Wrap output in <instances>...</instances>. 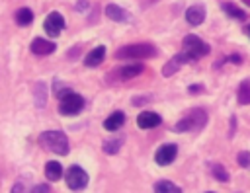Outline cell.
<instances>
[{
	"label": "cell",
	"instance_id": "1",
	"mask_svg": "<svg viewBox=\"0 0 250 193\" xmlns=\"http://www.w3.org/2000/svg\"><path fill=\"white\" fill-rule=\"evenodd\" d=\"M39 144L53 152V154H59V156H64L68 154V138L64 133L61 131H45L39 135Z\"/></svg>",
	"mask_w": 250,
	"mask_h": 193
},
{
	"label": "cell",
	"instance_id": "2",
	"mask_svg": "<svg viewBox=\"0 0 250 193\" xmlns=\"http://www.w3.org/2000/svg\"><path fill=\"white\" fill-rule=\"evenodd\" d=\"M156 47L150 43H135L115 51V58H152L156 57Z\"/></svg>",
	"mask_w": 250,
	"mask_h": 193
},
{
	"label": "cell",
	"instance_id": "3",
	"mask_svg": "<svg viewBox=\"0 0 250 193\" xmlns=\"http://www.w3.org/2000/svg\"><path fill=\"white\" fill-rule=\"evenodd\" d=\"M205 123H207V113H205V109H191L188 117H184L182 121L176 123L174 131H176V133H186V131H191V129L199 131V129L205 127Z\"/></svg>",
	"mask_w": 250,
	"mask_h": 193
},
{
	"label": "cell",
	"instance_id": "4",
	"mask_svg": "<svg viewBox=\"0 0 250 193\" xmlns=\"http://www.w3.org/2000/svg\"><path fill=\"white\" fill-rule=\"evenodd\" d=\"M182 47H184V53H186L191 60H197V58L205 57V55L209 53V49H211V47H209L203 39H199L197 35H186L184 41H182Z\"/></svg>",
	"mask_w": 250,
	"mask_h": 193
},
{
	"label": "cell",
	"instance_id": "5",
	"mask_svg": "<svg viewBox=\"0 0 250 193\" xmlns=\"http://www.w3.org/2000/svg\"><path fill=\"white\" fill-rule=\"evenodd\" d=\"M64 179H66V185L70 189H74V191H80V189H84L88 185V174L80 166H76V164L66 170Z\"/></svg>",
	"mask_w": 250,
	"mask_h": 193
},
{
	"label": "cell",
	"instance_id": "6",
	"mask_svg": "<svg viewBox=\"0 0 250 193\" xmlns=\"http://www.w3.org/2000/svg\"><path fill=\"white\" fill-rule=\"evenodd\" d=\"M82 107H84V97H82L80 94L70 92V94H66V96L61 99L59 111H61L62 115H76V113L82 111Z\"/></svg>",
	"mask_w": 250,
	"mask_h": 193
},
{
	"label": "cell",
	"instance_id": "7",
	"mask_svg": "<svg viewBox=\"0 0 250 193\" xmlns=\"http://www.w3.org/2000/svg\"><path fill=\"white\" fill-rule=\"evenodd\" d=\"M176 154H178V146H176V144H164V146H160V148L156 150L154 160H156L158 166H168V164L174 162Z\"/></svg>",
	"mask_w": 250,
	"mask_h": 193
},
{
	"label": "cell",
	"instance_id": "8",
	"mask_svg": "<svg viewBox=\"0 0 250 193\" xmlns=\"http://www.w3.org/2000/svg\"><path fill=\"white\" fill-rule=\"evenodd\" d=\"M43 27H45V31H47L49 35L57 37V35L61 33V29L64 27V18H62L59 12H51V14L47 16V19H45Z\"/></svg>",
	"mask_w": 250,
	"mask_h": 193
},
{
	"label": "cell",
	"instance_id": "9",
	"mask_svg": "<svg viewBox=\"0 0 250 193\" xmlns=\"http://www.w3.org/2000/svg\"><path fill=\"white\" fill-rule=\"evenodd\" d=\"M191 58L186 55V53H178V55H174L166 64H164V68H162V74L164 76H172L174 72H178L186 62H189Z\"/></svg>",
	"mask_w": 250,
	"mask_h": 193
},
{
	"label": "cell",
	"instance_id": "10",
	"mask_svg": "<svg viewBox=\"0 0 250 193\" xmlns=\"http://www.w3.org/2000/svg\"><path fill=\"white\" fill-rule=\"evenodd\" d=\"M186 19L189 25H201L205 19V6L203 4H193L186 10Z\"/></svg>",
	"mask_w": 250,
	"mask_h": 193
},
{
	"label": "cell",
	"instance_id": "11",
	"mask_svg": "<svg viewBox=\"0 0 250 193\" xmlns=\"http://www.w3.org/2000/svg\"><path fill=\"white\" fill-rule=\"evenodd\" d=\"M162 123V117L158 115V113H154V111H143L139 117H137V125L141 127V129H154V127H158Z\"/></svg>",
	"mask_w": 250,
	"mask_h": 193
},
{
	"label": "cell",
	"instance_id": "12",
	"mask_svg": "<svg viewBox=\"0 0 250 193\" xmlns=\"http://www.w3.org/2000/svg\"><path fill=\"white\" fill-rule=\"evenodd\" d=\"M29 49H31V53H35V55H51V53L57 49V45H55L53 41H47V39L37 37V39L31 41Z\"/></svg>",
	"mask_w": 250,
	"mask_h": 193
},
{
	"label": "cell",
	"instance_id": "13",
	"mask_svg": "<svg viewBox=\"0 0 250 193\" xmlns=\"http://www.w3.org/2000/svg\"><path fill=\"white\" fill-rule=\"evenodd\" d=\"M105 16L113 21H129L131 19V14L123 8H119L117 4H107L105 6Z\"/></svg>",
	"mask_w": 250,
	"mask_h": 193
},
{
	"label": "cell",
	"instance_id": "14",
	"mask_svg": "<svg viewBox=\"0 0 250 193\" xmlns=\"http://www.w3.org/2000/svg\"><path fill=\"white\" fill-rule=\"evenodd\" d=\"M105 58V47L104 45H98L96 49H92L88 55H86V58H84V64L86 66H98V64H102V60Z\"/></svg>",
	"mask_w": 250,
	"mask_h": 193
},
{
	"label": "cell",
	"instance_id": "15",
	"mask_svg": "<svg viewBox=\"0 0 250 193\" xmlns=\"http://www.w3.org/2000/svg\"><path fill=\"white\" fill-rule=\"evenodd\" d=\"M143 70H145V66H143V64H125V66H121L119 70H115L113 74H115V76H119L121 80H131V78L139 76Z\"/></svg>",
	"mask_w": 250,
	"mask_h": 193
},
{
	"label": "cell",
	"instance_id": "16",
	"mask_svg": "<svg viewBox=\"0 0 250 193\" xmlns=\"http://www.w3.org/2000/svg\"><path fill=\"white\" fill-rule=\"evenodd\" d=\"M33 101L39 109H43L47 105V84L41 80L33 84Z\"/></svg>",
	"mask_w": 250,
	"mask_h": 193
},
{
	"label": "cell",
	"instance_id": "17",
	"mask_svg": "<svg viewBox=\"0 0 250 193\" xmlns=\"http://www.w3.org/2000/svg\"><path fill=\"white\" fill-rule=\"evenodd\" d=\"M123 123H125V113H123V111H115V113H111V115L104 121V129H107V131H117L119 127H123Z\"/></svg>",
	"mask_w": 250,
	"mask_h": 193
},
{
	"label": "cell",
	"instance_id": "18",
	"mask_svg": "<svg viewBox=\"0 0 250 193\" xmlns=\"http://www.w3.org/2000/svg\"><path fill=\"white\" fill-rule=\"evenodd\" d=\"M45 175H47V179H51V181H59V179L62 177V166H61L57 160L47 162V164H45Z\"/></svg>",
	"mask_w": 250,
	"mask_h": 193
},
{
	"label": "cell",
	"instance_id": "19",
	"mask_svg": "<svg viewBox=\"0 0 250 193\" xmlns=\"http://www.w3.org/2000/svg\"><path fill=\"white\" fill-rule=\"evenodd\" d=\"M221 8H223V12L229 16V18H232V19H246L248 16H246V12L244 10H240V8H236L232 2H221Z\"/></svg>",
	"mask_w": 250,
	"mask_h": 193
},
{
	"label": "cell",
	"instance_id": "20",
	"mask_svg": "<svg viewBox=\"0 0 250 193\" xmlns=\"http://www.w3.org/2000/svg\"><path fill=\"white\" fill-rule=\"evenodd\" d=\"M154 193H182V189L168 179H160L154 183Z\"/></svg>",
	"mask_w": 250,
	"mask_h": 193
},
{
	"label": "cell",
	"instance_id": "21",
	"mask_svg": "<svg viewBox=\"0 0 250 193\" xmlns=\"http://www.w3.org/2000/svg\"><path fill=\"white\" fill-rule=\"evenodd\" d=\"M121 144H123V136H115V138L105 140V142L102 144V150H104L105 154H117L119 148H121Z\"/></svg>",
	"mask_w": 250,
	"mask_h": 193
},
{
	"label": "cell",
	"instance_id": "22",
	"mask_svg": "<svg viewBox=\"0 0 250 193\" xmlns=\"http://www.w3.org/2000/svg\"><path fill=\"white\" fill-rule=\"evenodd\" d=\"M33 21V12L29 8H20L16 12V23L18 25H29Z\"/></svg>",
	"mask_w": 250,
	"mask_h": 193
},
{
	"label": "cell",
	"instance_id": "23",
	"mask_svg": "<svg viewBox=\"0 0 250 193\" xmlns=\"http://www.w3.org/2000/svg\"><path fill=\"white\" fill-rule=\"evenodd\" d=\"M238 103H250V80H242V84L238 86Z\"/></svg>",
	"mask_w": 250,
	"mask_h": 193
},
{
	"label": "cell",
	"instance_id": "24",
	"mask_svg": "<svg viewBox=\"0 0 250 193\" xmlns=\"http://www.w3.org/2000/svg\"><path fill=\"white\" fill-rule=\"evenodd\" d=\"M211 174L219 181H229V174H227V170L221 164H211Z\"/></svg>",
	"mask_w": 250,
	"mask_h": 193
},
{
	"label": "cell",
	"instance_id": "25",
	"mask_svg": "<svg viewBox=\"0 0 250 193\" xmlns=\"http://www.w3.org/2000/svg\"><path fill=\"white\" fill-rule=\"evenodd\" d=\"M238 164L242 168H248L250 166V152H240L238 154Z\"/></svg>",
	"mask_w": 250,
	"mask_h": 193
},
{
	"label": "cell",
	"instance_id": "26",
	"mask_svg": "<svg viewBox=\"0 0 250 193\" xmlns=\"http://www.w3.org/2000/svg\"><path fill=\"white\" fill-rule=\"evenodd\" d=\"M31 193H51V187L45 185V183H39V185H35V187L31 189Z\"/></svg>",
	"mask_w": 250,
	"mask_h": 193
},
{
	"label": "cell",
	"instance_id": "27",
	"mask_svg": "<svg viewBox=\"0 0 250 193\" xmlns=\"http://www.w3.org/2000/svg\"><path fill=\"white\" fill-rule=\"evenodd\" d=\"M12 193H27V189L23 187V183L20 181V183H16L14 187H12Z\"/></svg>",
	"mask_w": 250,
	"mask_h": 193
},
{
	"label": "cell",
	"instance_id": "28",
	"mask_svg": "<svg viewBox=\"0 0 250 193\" xmlns=\"http://www.w3.org/2000/svg\"><path fill=\"white\" fill-rule=\"evenodd\" d=\"M146 101H150V97H133V105H143Z\"/></svg>",
	"mask_w": 250,
	"mask_h": 193
},
{
	"label": "cell",
	"instance_id": "29",
	"mask_svg": "<svg viewBox=\"0 0 250 193\" xmlns=\"http://www.w3.org/2000/svg\"><path fill=\"white\" fill-rule=\"evenodd\" d=\"M188 90H189L191 94H195V92H203V86H189Z\"/></svg>",
	"mask_w": 250,
	"mask_h": 193
},
{
	"label": "cell",
	"instance_id": "30",
	"mask_svg": "<svg viewBox=\"0 0 250 193\" xmlns=\"http://www.w3.org/2000/svg\"><path fill=\"white\" fill-rule=\"evenodd\" d=\"M88 6V0H78V4H76V8H80V10H84Z\"/></svg>",
	"mask_w": 250,
	"mask_h": 193
},
{
	"label": "cell",
	"instance_id": "31",
	"mask_svg": "<svg viewBox=\"0 0 250 193\" xmlns=\"http://www.w3.org/2000/svg\"><path fill=\"white\" fill-rule=\"evenodd\" d=\"M234 125H236V119H234V117H230V136L234 135Z\"/></svg>",
	"mask_w": 250,
	"mask_h": 193
},
{
	"label": "cell",
	"instance_id": "32",
	"mask_svg": "<svg viewBox=\"0 0 250 193\" xmlns=\"http://www.w3.org/2000/svg\"><path fill=\"white\" fill-rule=\"evenodd\" d=\"M227 60H232V62H240V57H238V55H232V57H229Z\"/></svg>",
	"mask_w": 250,
	"mask_h": 193
},
{
	"label": "cell",
	"instance_id": "33",
	"mask_svg": "<svg viewBox=\"0 0 250 193\" xmlns=\"http://www.w3.org/2000/svg\"><path fill=\"white\" fill-rule=\"evenodd\" d=\"M242 2H244V4H248V6H250V0H242Z\"/></svg>",
	"mask_w": 250,
	"mask_h": 193
},
{
	"label": "cell",
	"instance_id": "34",
	"mask_svg": "<svg viewBox=\"0 0 250 193\" xmlns=\"http://www.w3.org/2000/svg\"><path fill=\"white\" fill-rule=\"evenodd\" d=\"M146 2H148V4H150V2H156V0H146Z\"/></svg>",
	"mask_w": 250,
	"mask_h": 193
},
{
	"label": "cell",
	"instance_id": "35",
	"mask_svg": "<svg viewBox=\"0 0 250 193\" xmlns=\"http://www.w3.org/2000/svg\"><path fill=\"white\" fill-rule=\"evenodd\" d=\"M248 35H250V25H248Z\"/></svg>",
	"mask_w": 250,
	"mask_h": 193
},
{
	"label": "cell",
	"instance_id": "36",
	"mask_svg": "<svg viewBox=\"0 0 250 193\" xmlns=\"http://www.w3.org/2000/svg\"><path fill=\"white\" fill-rule=\"evenodd\" d=\"M207 193H211V191H207Z\"/></svg>",
	"mask_w": 250,
	"mask_h": 193
}]
</instances>
